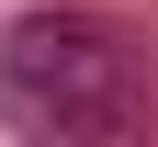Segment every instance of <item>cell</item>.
<instances>
[{
  "instance_id": "obj_1",
  "label": "cell",
  "mask_w": 158,
  "mask_h": 147,
  "mask_svg": "<svg viewBox=\"0 0 158 147\" xmlns=\"http://www.w3.org/2000/svg\"><path fill=\"white\" fill-rule=\"evenodd\" d=\"M158 113L147 45L113 11H23L0 34V124L23 136H135Z\"/></svg>"
}]
</instances>
